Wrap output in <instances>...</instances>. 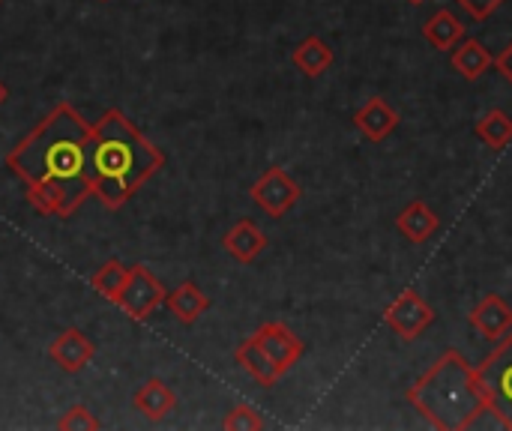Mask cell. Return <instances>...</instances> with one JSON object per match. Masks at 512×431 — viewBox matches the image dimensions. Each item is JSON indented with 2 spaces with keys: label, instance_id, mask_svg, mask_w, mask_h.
Returning <instances> with one entry per match:
<instances>
[{
  "label": "cell",
  "instance_id": "6da1fadb",
  "mask_svg": "<svg viewBox=\"0 0 512 431\" xmlns=\"http://www.w3.org/2000/svg\"><path fill=\"white\" fill-rule=\"evenodd\" d=\"M90 132L69 102H57L30 135L6 156V168L24 180L27 204L39 216L69 219L93 195Z\"/></svg>",
  "mask_w": 512,
  "mask_h": 431
},
{
  "label": "cell",
  "instance_id": "7a4b0ae2",
  "mask_svg": "<svg viewBox=\"0 0 512 431\" xmlns=\"http://www.w3.org/2000/svg\"><path fill=\"white\" fill-rule=\"evenodd\" d=\"M90 168L93 195L108 210H120L150 177L165 168V156L123 111L108 108L90 132Z\"/></svg>",
  "mask_w": 512,
  "mask_h": 431
},
{
  "label": "cell",
  "instance_id": "3957f363",
  "mask_svg": "<svg viewBox=\"0 0 512 431\" xmlns=\"http://www.w3.org/2000/svg\"><path fill=\"white\" fill-rule=\"evenodd\" d=\"M405 399L432 429L441 431L474 429L477 420L489 414L477 369L465 360L462 351L453 348L444 351L414 387H408Z\"/></svg>",
  "mask_w": 512,
  "mask_h": 431
},
{
  "label": "cell",
  "instance_id": "277c9868",
  "mask_svg": "<svg viewBox=\"0 0 512 431\" xmlns=\"http://www.w3.org/2000/svg\"><path fill=\"white\" fill-rule=\"evenodd\" d=\"M477 378L489 402V414H495V420L512 431V330L477 366Z\"/></svg>",
  "mask_w": 512,
  "mask_h": 431
},
{
  "label": "cell",
  "instance_id": "5b68a950",
  "mask_svg": "<svg viewBox=\"0 0 512 431\" xmlns=\"http://www.w3.org/2000/svg\"><path fill=\"white\" fill-rule=\"evenodd\" d=\"M249 195H252V201H255L270 219H282V216H288V213L297 207L303 189H300V183H297L285 168L273 165V168H267V171L255 180V186H252Z\"/></svg>",
  "mask_w": 512,
  "mask_h": 431
},
{
  "label": "cell",
  "instance_id": "8992f818",
  "mask_svg": "<svg viewBox=\"0 0 512 431\" xmlns=\"http://www.w3.org/2000/svg\"><path fill=\"white\" fill-rule=\"evenodd\" d=\"M168 291L165 285L141 264L129 267V276H126V285L117 297V306L132 318V321H147L162 303H165Z\"/></svg>",
  "mask_w": 512,
  "mask_h": 431
},
{
  "label": "cell",
  "instance_id": "52a82bcc",
  "mask_svg": "<svg viewBox=\"0 0 512 431\" xmlns=\"http://www.w3.org/2000/svg\"><path fill=\"white\" fill-rule=\"evenodd\" d=\"M387 327L402 339V342H417L432 324H435V309L417 294V291H402L384 312Z\"/></svg>",
  "mask_w": 512,
  "mask_h": 431
},
{
  "label": "cell",
  "instance_id": "ba28073f",
  "mask_svg": "<svg viewBox=\"0 0 512 431\" xmlns=\"http://www.w3.org/2000/svg\"><path fill=\"white\" fill-rule=\"evenodd\" d=\"M255 342L264 348V354L276 363V369L285 375L288 369H294L300 363V357L306 354V345L297 339V333H291L285 324L279 321H270L264 327H258L255 333Z\"/></svg>",
  "mask_w": 512,
  "mask_h": 431
},
{
  "label": "cell",
  "instance_id": "9c48e42d",
  "mask_svg": "<svg viewBox=\"0 0 512 431\" xmlns=\"http://www.w3.org/2000/svg\"><path fill=\"white\" fill-rule=\"evenodd\" d=\"M471 327L486 342H501L512 330V306L501 294H486L471 312Z\"/></svg>",
  "mask_w": 512,
  "mask_h": 431
},
{
  "label": "cell",
  "instance_id": "30bf717a",
  "mask_svg": "<svg viewBox=\"0 0 512 431\" xmlns=\"http://www.w3.org/2000/svg\"><path fill=\"white\" fill-rule=\"evenodd\" d=\"M354 126L360 129L363 138L381 144L387 135L396 132V126H399V111L390 108V102H387L384 96H372V99H366V102L354 111Z\"/></svg>",
  "mask_w": 512,
  "mask_h": 431
},
{
  "label": "cell",
  "instance_id": "8fae6325",
  "mask_svg": "<svg viewBox=\"0 0 512 431\" xmlns=\"http://www.w3.org/2000/svg\"><path fill=\"white\" fill-rule=\"evenodd\" d=\"M93 354H96V348H93V342L81 333V330H63L54 342H51V348H48V357L66 372V375H78V372H84L87 369V363L93 360Z\"/></svg>",
  "mask_w": 512,
  "mask_h": 431
},
{
  "label": "cell",
  "instance_id": "7c38bea8",
  "mask_svg": "<svg viewBox=\"0 0 512 431\" xmlns=\"http://www.w3.org/2000/svg\"><path fill=\"white\" fill-rule=\"evenodd\" d=\"M132 405L141 417H147L150 423H162L165 417H171L177 411V396L174 390L162 381V378H147L135 396H132Z\"/></svg>",
  "mask_w": 512,
  "mask_h": 431
},
{
  "label": "cell",
  "instance_id": "4fadbf2b",
  "mask_svg": "<svg viewBox=\"0 0 512 431\" xmlns=\"http://www.w3.org/2000/svg\"><path fill=\"white\" fill-rule=\"evenodd\" d=\"M222 249L240 261V264H252L264 249H267V234L252 222V219H240L225 237H222Z\"/></svg>",
  "mask_w": 512,
  "mask_h": 431
},
{
  "label": "cell",
  "instance_id": "5bb4252c",
  "mask_svg": "<svg viewBox=\"0 0 512 431\" xmlns=\"http://www.w3.org/2000/svg\"><path fill=\"white\" fill-rule=\"evenodd\" d=\"M450 63H453V69H456L462 78L477 81L480 75H486V72L495 66V57H492V51H489L480 39L465 36L462 42H456V45L450 48Z\"/></svg>",
  "mask_w": 512,
  "mask_h": 431
},
{
  "label": "cell",
  "instance_id": "9a60e30c",
  "mask_svg": "<svg viewBox=\"0 0 512 431\" xmlns=\"http://www.w3.org/2000/svg\"><path fill=\"white\" fill-rule=\"evenodd\" d=\"M234 360H237V363H240V369H243L252 381H258L261 387H276V384H279V378H282V372H279V369H276V363L264 354V348L255 342V336H249L246 342H240V345H237Z\"/></svg>",
  "mask_w": 512,
  "mask_h": 431
},
{
  "label": "cell",
  "instance_id": "2e32d148",
  "mask_svg": "<svg viewBox=\"0 0 512 431\" xmlns=\"http://www.w3.org/2000/svg\"><path fill=\"white\" fill-rule=\"evenodd\" d=\"M438 225H441V219H438V213H435L426 201H411V204L399 213V219H396L399 234L408 237L411 243H426V240L438 231Z\"/></svg>",
  "mask_w": 512,
  "mask_h": 431
},
{
  "label": "cell",
  "instance_id": "e0dca14e",
  "mask_svg": "<svg viewBox=\"0 0 512 431\" xmlns=\"http://www.w3.org/2000/svg\"><path fill=\"white\" fill-rule=\"evenodd\" d=\"M333 60H336V51H333L321 36H306V39L291 51V63H294L303 75H309V78L324 75V72L333 66Z\"/></svg>",
  "mask_w": 512,
  "mask_h": 431
},
{
  "label": "cell",
  "instance_id": "ac0fdd59",
  "mask_svg": "<svg viewBox=\"0 0 512 431\" xmlns=\"http://www.w3.org/2000/svg\"><path fill=\"white\" fill-rule=\"evenodd\" d=\"M165 303H168V309H171V315L180 321V324H195L207 309H210V297L195 285V282H183L180 288H174L168 297H165Z\"/></svg>",
  "mask_w": 512,
  "mask_h": 431
},
{
  "label": "cell",
  "instance_id": "d6986e66",
  "mask_svg": "<svg viewBox=\"0 0 512 431\" xmlns=\"http://www.w3.org/2000/svg\"><path fill=\"white\" fill-rule=\"evenodd\" d=\"M423 36H426V42H429L432 48L450 51L456 42L465 39V21H462L456 12H450V9H438V12L423 24Z\"/></svg>",
  "mask_w": 512,
  "mask_h": 431
},
{
  "label": "cell",
  "instance_id": "ffe728a7",
  "mask_svg": "<svg viewBox=\"0 0 512 431\" xmlns=\"http://www.w3.org/2000/svg\"><path fill=\"white\" fill-rule=\"evenodd\" d=\"M474 135H477L486 147L504 150L512 141V117L507 111H501V108H492L489 114L480 117V123L474 126Z\"/></svg>",
  "mask_w": 512,
  "mask_h": 431
},
{
  "label": "cell",
  "instance_id": "44dd1931",
  "mask_svg": "<svg viewBox=\"0 0 512 431\" xmlns=\"http://www.w3.org/2000/svg\"><path fill=\"white\" fill-rule=\"evenodd\" d=\"M126 276H129V267L120 264L117 258H111V261H105V264L93 273L90 285H93L105 300L117 303V297H120V291H123V285H126Z\"/></svg>",
  "mask_w": 512,
  "mask_h": 431
},
{
  "label": "cell",
  "instance_id": "7402d4cb",
  "mask_svg": "<svg viewBox=\"0 0 512 431\" xmlns=\"http://www.w3.org/2000/svg\"><path fill=\"white\" fill-rule=\"evenodd\" d=\"M222 429L225 431H261L264 429V420L258 417V411L252 405H237L225 414L222 420Z\"/></svg>",
  "mask_w": 512,
  "mask_h": 431
},
{
  "label": "cell",
  "instance_id": "603a6c76",
  "mask_svg": "<svg viewBox=\"0 0 512 431\" xmlns=\"http://www.w3.org/2000/svg\"><path fill=\"white\" fill-rule=\"evenodd\" d=\"M57 429L60 431H96L102 429V423L84 408V405H72L60 420H57Z\"/></svg>",
  "mask_w": 512,
  "mask_h": 431
},
{
  "label": "cell",
  "instance_id": "cb8c5ba5",
  "mask_svg": "<svg viewBox=\"0 0 512 431\" xmlns=\"http://www.w3.org/2000/svg\"><path fill=\"white\" fill-rule=\"evenodd\" d=\"M474 21H486V18H492L507 0H456Z\"/></svg>",
  "mask_w": 512,
  "mask_h": 431
},
{
  "label": "cell",
  "instance_id": "d4e9b609",
  "mask_svg": "<svg viewBox=\"0 0 512 431\" xmlns=\"http://www.w3.org/2000/svg\"><path fill=\"white\" fill-rule=\"evenodd\" d=\"M495 69L507 78V84H512V39L507 42V48L495 57Z\"/></svg>",
  "mask_w": 512,
  "mask_h": 431
},
{
  "label": "cell",
  "instance_id": "484cf974",
  "mask_svg": "<svg viewBox=\"0 0 512 431\" xmlns=\"http://www.w3.org/2000/svg\"><path fill=\"white\" fill-rule=\"evenodd\" d=\"M6 99H9V87H6V84L0 81V105H3Z\"/></svg>",
  "mask_w": 512,
  "mask_h": 431
},
{
  "label": "cell",
  "instance_id": "4316f807",
  "mask_svg": "<svg viewBox=\"0 0 512 431\" xmlns=\"http://www.w3.org/2000/svg\"><path fill=\"white\" fill-rule=\"evenodd\" d=\"M408 3H426V0H408Z\"/></svg>",
  "mask_w": 512,
  "mask_h": 431
}]
</instances>
